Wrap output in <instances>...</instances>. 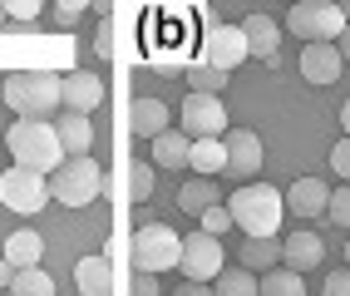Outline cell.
I'll return each instance as SVG.
<instances>
[{"label":"cell","instance_id":"cell-20","mask_svg":"<svg viewBox=\"0 0 350 296\" xmlns=\"http://www.w3.org/2000/svg\"><path fill=\"white\" fill-rule=\"evenodd\" d=\"M282 247H286V262H282V267H291V271H311V267H321V257H325L321 232H291V237H282Z\"/></svg>","mask_w":350,"mask_h":296},{"label":"cell","instance_id":"cell-9","mask_svg":"<svg viewBox=\"0 0 350 296\" xmlns=\"http://www.w3.org/2000/svg\"><path fill=\"white\" fill-rule=\"evenodd\" d=\"M178 129L188 133V139H227V104L217 94H188L183 99V113H178Z\"/></svg>","mask_w":350,"mask_h":296},{"label":"cell","instance_id":"cell-4","mask_svg":"<svg viewBox=\"0 0 350 296\" xmlns=\"http://www.w3.org/2000/svg\"><path fill=\"white\" fill-rule=\"evenodd\" d=\"M183 267V232L168 222H144L133 232V271H173Z\"/></svg>","mask_w":350,"mask_h":296},{"label":"cell","instance_id":"cell-3","mask_svg":"<svg viewBox=\"0 0 350 296\" xmlns=\"http://www.w3.org/2000/svg\"><path fill=\"white\" fill-rule=\"evenodd\" d=\"M5 104L20 119H50L64 104V79H55L50 70H20L5 79Z\"/></svg>","mask_w":350,"mask_h":296},{"label":"cell","instance_id":"cell-26","mask_svg":"<svg viewBox=\"0 0 350 296\" xmlns=\"http://www.w3.org/2000/svg\"><path fill=\"white\" fill-rule=\"evenodd\" d=\"M227 70H217V64H188V94H222V89H227Z\"/></svg>","mask_w":350,"mask_h":296},{"label":"cell","instance_id":"cell-11","mask_svg":"<svg viewBox=\"0 0 350 296\" xmlns=\"http://www.w3.org/2000/svg\"><path fill=\"white\" fill-rule=\"evenodd\" d=\"M282 20H271V15H247L242 20V35H247V44H252V59H262L267 70H282Z\"/></svg>","mask_w":350,"mask_h":296},{"label":"cell","instance_id":"cell-8","mask_svg":"<svg viewBox=\"0 0 350 296\" xmlns=\"http://www.w3.org/2000/svg\"><path fill=\"white\" fill-rule=\"evenodd\" d=\"M227 271V252H222V237H213V232H188L183 237V277L188 282H207L213 286L217 277Z\"/></svg>","mask_w":350,"mask_h":296},{"label":"cell","instance_id":"cell-6","mask_svg":"<svg viewBox=\"0 0 350 296\" xmlns=\"http://www.w3.org/2000/svg\"><path fill=\"white\" fill-rule=\"evenodd\" d=\"M50 188H55L59 208H89V202L104 193V173H99L94 158H69V163L50 178Z\"/></svg>","mask_w":350,"mask_h":296},{"label":"cell","instance_id":"cell-36","mask_svg":"<svg viewBox=\"0 0 350 296\" xmlns=\"http://www.w3.org/2000/svg\"><path fill=\"white\" fill-rule=\"evenodd\" d=\"M133 296H158V277H153V271H133Z\"/></svg>","mask_w":350,"mask_h":296},{"label":"cell","instance_id":"cell-7","mask_svg":"<svg viewBox=\"0 0 350 296\" xmlns=\"http://www.w3.org/2000/svg\"><path fill=\"white\" fill-rule=\"evenodd\" d=\"M50 198H55V188H50V178H44V173H30V168L0 173V202H5L10 213H20V217L40 213Z\"/></svg>","mask_w":350,"mask_h":296},{"label":"cell","instance_id":"cell-34","mask_svg":"<svg viewBox=\"0 0 350 296\" xmlns=\"http://www.w3.org/2000/svg\"><path fill=\"white\" fill-rule=\"evenodd\" d=\"M44 5H40V0H10V5H5V15L10 20H35Z\"/></svg>","mask_w":350,"mask_h":296},{"label":"cell","instance_id":"cell-31","mask_svg":"<svg viewBox=\"0 0 350 296\" xmlns=\"http://www.w3.org/2000/svg\"><path fill=\"white\" fill-rule=\"evenodd\" d=\"M325 213H331L336 227H345V232H350V183H340V188L331 193V208H325Z\"/></svg>","mask_w":350,"mask_h":296},{"label":"cell","instance_id":"cell-10","mask_svg":"<svg viewBox=\"0 0 350 296\" xmlns=\"http://www.w3.org/2000/svg\"><path fill=\"white\" fill-rule=\"evenodd\" d=\"M252 59V44L242 35V25H213L202 30V50H198V64H217V70H237V64Z\"/></svg>","mask_w":350,"mask_h":296},{"label":"cell","instance_id":"cell-29","mask_svg":"<svg viewBox=\"0 0 350 296\" xmlns=\"http://www.w3.org/2000/svg\"><path fill=\"white\" fill-rule=\"evenodd\" d=\"M129 198L133 202H148L153 198V163H133L129 168Z\"/></svg>","mask_w":350,"mask_h":296},{"label":"cell","instance_id":"cell-35","mask_svg":"<svg viewBox=\"0 0 350 296\" xmlns=\"http://www.w3.org/2000/svg\"><path fill=\"white\" fill-rule=\"evenodd\" d=\"M325 296H350V267H345V271H331V277H325Z\"/></svg>","mask_w":350,"mask_h":296},{"label":"cell","instance_id":"cell-38","mask_svg":"<svg viewBox=\"0 0 350 296\" xmlns=\"http://www.w3.org/2000/svg\"><path fill=\"white\" fill-rule=\"evenodd\" d=\"M99 50H104V55L113 50V25H109V20H99Z\"/></svg>","mask_w":350,"mask_h":296},{"label":"cell","instance_id":"cell-17","mask_svg":"<svg viewBox=\"0 0 350 296\" xmlns=\"http://www.w3.org/2000/svg\"><path fill=\"white\" fill-rule=\"evenodd\" d=\"M40 252H44V237L30 232V227H15V232L5 237V271L15 277V271L40 267ZM10 277H5V282H10Z\"/></svg>","mask_w":350,"mask_h":296},{"label":"cell","instance_id":"cell-40","mask_svg":"<svg viewBox=\"0 0 350 296\" xmlns=\"http://www.w3.org/2000/svg\"><path fill=\"white\" fill-rule=\"evenodd\" d=\"M340 129H345V139H350V99L340 104Z\"/></svg>","mask_w":350,"mask_h":296},{"label":"cell","instance_id":"cell-42","mask_svg":"<svg viewBox=\"0 0 350 296\" xmlns=\"http://www.w3.org/2000/svg\"><path fill=\"white\" fill-rule=\"evenodd\" d=\"M345 262H350V242H345Z\"/></svg>","mask_w":350,"mask_h":296},{"label":"cell","instance_id":"cell-39","mask_svg":"<svg viewBox=\"0 0 350 296\" xmlns=\"http://www.w3.org/2000/svg\"><path fill=\"white\" fill-rule=\"evenodd\" d=\"M336 50H340V59H345V64H350V25H345V35H340V40H336Z\"/></svg>","mask_w":350,"mask_h":296},{"label":"cell","instance_id":"cell-5","mask_svg":"<svg viewBox=\"0 0 350 296\" xmlns=\"http://www.w3.org/2000/svg\"><path fill=\"white\" fill-rule=\"evenodd\" d=\"M282 25L306 44H336L345 35V10L331 5V0H296Z\"/></svg>","mask_w":350,"mask_h":296},{"label":"cell","instance_id":"cell-13","mask_svg":"<svg viewBox=\"0 0 350 296\" xmlns=\"http://www.w3.org/2000/svg\"><path fill=\"white\" fill-rule=\"evenodd\" d=\"M99 104H104V79L94 70H69L64 75V109L69 113H84L89 119Z\"/></svg>","mask_w":350,"mask_h":296},{"label":"cell","instance_id":"cell-2","mask_svg":"<svg viewBox=\"0 0 350 296\" xmlns=\"http://www.w3.org/2000/svg\"><path fill=\"white\" fill-rule=\"evenodd\" d=\"M232 222L242 227L247 237H282V217H286V193H276L267 183H242L227 198Z\"/></svg>","mask_w":350,"mask_h":296},{"label":"cell","instance_id":"cell-1","mask_svg":"<svg viewBox=\"0 0 350 296\" xmlns=\"http://www.w3.org/2000/svg\"><path fill=\"white\" fill-rule=\"evenodd\" d=\"M5 144H10L15 168H30V173H44V178L69 163V153L59 144V129L50 119H15L10 133H5Z\"/></svg>","mask_w":350,"mask_h":296},{"label":"cell","instance_id":"cell-41","mask_svg":"<svg viewBox=\"0 0 350 296\" xmlns=\"http://www.w3.org/2000/svg\"><path fill=\"white\" fill-rule=\"evenodd\" d=\"M340 10H345V25H350V0H345V5H340Z\"/></svg>","mask_w":350,"mask_h":296},{"label":"cell","instance_id":"cell-27","mask_svg":"<svg viewBox=\"0 0 350 296\" xmlns=\"http://www.w3.org/2000/svg\"><path fill=\"white\" fill-rule=\"evenodd\" d=\"M10 296H55V277L44 267L15 271V277H10Z\"/></svg>","mask_w":350,"mask_h":296},{"label":"cell","instance_id":"cell-15","mask_svg":"<svg viewBox=\"0 0 350 296\" xmlns=\"http://www.w3.org/2000/svg\"><path fill=\"white\" fill-rule=\"evenodd\" d=\"M340 70H345V59H340V50L336 44H306L301 50V79L306 84H336L340 79Z\"/></svg>","mask_w":350,"mask_h":296},{"label":"cell","instance_id":"cell-28","mask_svg":"<svg viewBox=\"0 0 350 296\" xmlns=\"http://www.w3.org/2000/svg\"><path fill=\"white\" fill-rule=\"evenodd\" d=\"M262 296H306V286H301V271H291V267L262 271Z\"/></svg>","mask_w":350,"mask_h":296},{"label":"cell","instance_id":"cell-23","mask_svg":"<svg viewBox=\"0 0 350 296\" xmlns=\"http://www.w3.org/2000/svg\"><path fill=\"white\" fill-rule=\"evenodd\" d=\"M217 202H222L217 178H188V183L178 188V208H183V213H193V217H202L207 208H217Z\"/></svg>","mask_w":350,"mask_h":296},{"label":"cell","instance_id":"cell-22","mask_svg":"<svg viewBox=\"0 0 350 296\" xmlns=\"http://www.w3.org/2000/svg\"><path fill=\"white\" fill-rule=\"evenodd\" d=\"M286 262V247H282V237H247V247H242V267L247 271H271V267H282Z\"/></svg>","mask_w":350,"mask_h":296},{"label":"cell","instance_id":"cell-19","mask_svg":"<svg viewBox=\"0 0 350 296\" xmlns=\"http://www.w3.org/2000/svg\"><path fill=\"white\" fill-rule=\"evenodd\" d=\"M168 119H173V113H168L163 99H133V109H129V124H133L138 139H158V133H168L173 129Z\"/></svg>","mask_w":350,"mask_h":296},{"label":"cell","instance_id":"cell-24","mask_svg":"<svg viewBox=\"0 0 350 296\" xmlns=\"http://www.w3.org/2000/svg\"><path fill=\"white\" fill-rule=\"evenodd\" d=\"M193 173L198 178L227 173V144L222 139H193Z\"/></svg>","mask_w":350,"mask_h":296},{"label":"cell","instance_id":"cell-33","mask_svg":"<svg viewBox=\"0 0 350 296\" xmlns=\"http://www.w3.org/2000/svg\"><path fill=\"white\" fill-rule=\"evenodd\" d=\"M79 15H84L79 0H59V5H55V20H59L64 30H69V25H79Z\"/></svg>","mask_w":350,"mask_h":296},{"label":"cell","instance_id":"cell-12","mask_svg":"<svg viewBox=\"0 0 350 296\" xmlns=\"http://www.w3.org/2000/svg\"><path fill=\"white\" fill-rule=\"evenodd\" d=\"M227 173H237V178H256V173H262V139H256V133L252 129H232L227 133Z\"/></svg>","mask_w":350,"mask_h":296},{"label":"cell","instance_id":"cell-18","mask_svg":"<svg viewBox=\"0 0 350 296\" xmlns=\"http://www.w3.org/2000/svg\"><path fill=\"white\" fill-rule=\"evenodd\" d=\"M153 163L158 168H193V139L183 129H168V133H158L153 139Z\"/></svg>","mask_w":350,"mask_h":296},{"label":"cell","instance_id":"cell-21","mask_svg":"<svg viewBox=\"0 0 350 296\" xmlns=\"http://www.w3.org/2000/svg\"><path fill=\"white\" fill-rule=\"evenodd\" d=\"M55 129H59V144H64V153L69 158H89V148H94V129H89V119L84 113H59L55 119Z\"/></svg>","mask_w":350,"mask_h":296},{"label":"cell","instance_id":"cell-32","mask_svg":"<svg viewBox=\"0 0 350 296\" xmlns=\"http://www.w3.org/2000/svg\"><path fill=\"white\" fill-rule=\"evenodd\" d=\"M331 173L350 183V139H336L331 144Z\"/></svg>","mask_w":350,"mask_h":296},{"label":"cell","instance_id":"cell-16","mask_svg":"<svg viewBox=\"0 0 350 296\" xmlns=\"http://www.w3.org/2000/svg\"><path fill=\"white\" fill-rule=\"evenodd\" d=\"M75 286L79 296H113V262L99 257V252H89L75 262Z\"/></svg>","mask_w":350,"mask_h":296},{"label":"cell","instance_id":"cell-37","mask_svg":"<svg viewBox=\"0 0 350 296\" xmlns=\"http://www.w3.org/2000/svg\"><path fill=\"white\" fill-rule=\"evenodd\" d=\"M173 296H217V291L207 286V282H183V286H178Z\"/></svg>","mask_w":350,"mask_h":296},{"label":"cell","instance_id":"cell-30","mask_svg":"<svg viewBox=\"0 0 350 296\" xmlns=\"http://www.w3.org/2000/svg\"><path fill=\"white\" fill-rule=\"evenodd\" d=\"M198 227H202V232H213V237H222L227 227H237V222H232V213H227V202H217V208H207V213L198 217Z\"/></svg>","mask_w":350,"mask_h":296},{"label":"cell","instance_id":"cell-14","mask_svg":"<svg viewBox=\"0 0 350 296\" xmlns=\"http://www.w3.org/2000/svg\"><path fill=\"white\" fill-rule=\"evenodd\" d=\"M286 208H291V217H325V208H331V188H325V178H291Z\"/></svg>","mask_w":350,"mask_h":296},{"label":"cell","instance_id":"cell-25","mask_svg":"<svg viewBox=\"0 0 350 296\" xmlns=\"http://www.w3.org/2000/svg\"><path fill=\"white\" fill-rule=\"evenodd\" d=\"M213 291L217 296H262V277L247 271V267H227L222 277L213 282Z\"/></svg>","mask_w":350,"mask_h":296}]
</instances>
